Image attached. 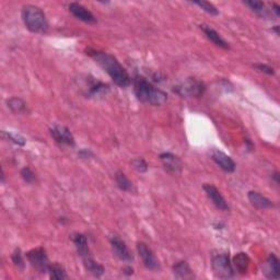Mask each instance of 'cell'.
I'll return each mask as SVG.
<instances>
[{"label":"cell","mask_w":280,"mask_h":280,"mask_svg":"<svg viewBox=\"0 0 280 280\" xmlns=\"http://www.w3.org/2000/svg\"><path fill=\"white\" fill-rule=\"evenodd\" d=\"M87 54L110 75L112 81L117 87L127 88L132 85V78L130 73L127 72V70L118 62V59L115 56L109 54V53L90 48L87 49Z\"/></svg>","instance_id":"cell-1"},{"label":"cell","mask_w":280,"mask_h":280,"mask_svg":"<svg viewBox=\"0 0 280 280\" xmlns=\"http://www.w3.org/2000/svg\"><path fill=\"white\" fill-rule=\"evenodd\" d=\"M134 93L141 103L150 104L152 107H161L168 101V94L161 89L155 87L142 75H136L133 79Z\"/></svg>","instance_id":"cell-2"},{"label":"cell","mask_w":280,"mask_h":280,"mask_svg":"<svg viewBox=\"0 0 280 280\" xmlns=\"http://www.w3.org/2000/svg\"><path fill=\"white\" fill-rule=\"evenodd\" d=\"M22 21L30 32L36 34H45L48 32L49 24L46 18V14L34 5H27L22 8L21 12Z\"/></svg>","instance_id":"cell-3"},{"label":"cell","mask_w":280,"mask_h":280,"mask_svg":"<svg viewBox=\"0 0 280 280\" xmlns=\"http://www.w3.org/2000/svg\"><path fill=\"white\" fill-rule=\"evenodd\" d=\"M211 267L219 279H230L236 275L229 253H217L211 256Z\"/></svg>","instance_id":"cell-4"},{"label":"cell","mask_w":280,"mask_h":280,"mask_svg":"<svg viewBox=\"0 0 280 280\" xmlns=\"http://www.w3.org/2000/svg\"><path fill=\"white\" fill-rule=\"evenodd\" d=\"M174 92L181 97L191 99V97H200L206 91V85L196 78H188L174 87Z\"/></svg>","instance_id":"cell-5"},{"label":"cell","mask_w":280,"mask_h":280,"mask_svg":"<svg viewBox=\"0 0 280 280\" xmlns=\"http://www.w3.org/2000/svg\"><path fill=\"white\" fill-rule=\"evenodd\" d=\"M82 90L83 93L90 99H101V97L107 96L110 92V86L102 81L96 80L95 78L87 75L86 79H83Z\"/></svg>","instance_id":"cell-6"},{"label":"cell","mask_w":280,"mask_h":280,"mask_svg":"<svg viewBox=\"0 0 280 280\" xmlns=\"http://www.w3.org/2000/svg\"><path fill=\"white\" fill-rule=\"evenodd\" d=\"M27 260L29 261L30 265L36 271H39L40 274H46V272H48L50 263L46 254V249L44 247L40 246L29 251L27 253Z\"/></svg>","instance_id":"cell-7"},{"label":"cell","mask_w":280,"mask_h":280,"mask_svg":"<svg viewBox=\"0 0 280 280\" xmlns=\"http://www.w3.org/2000/svg\"><path fill=\"white\" fill-rule=\"evenodd\" d=\"M49 134L52 138L54 139L58 145L67 146V147H74L75 141L72 133L68 127L64 125L55 124L49 128Z\"/></svg>","instance_id":"cell-8"},{"label":"cell","mask_w":280,"mask_h":280,"mask_svg":"<svg viewBox=\"0 0 280 280\" xmlns=\"http://www.w3.org/2000/svg\"><path fill=\"white\" fill-rule=\"evenodd\" d=\"M110 243L113 253L119 261L125 263L134 262V255L126 245L124 240L120 239L118 236H112L110 239Z\"/></svg>","instance_id":"cell-9"},{"label":"cell","mask_w":280,"mask_h":280,"mask_svg":"<svg viewBox=\"0 0 280 280\" xmlns=\"http://www.w3.org/2000/svg\"><path fill=\"white\" fill-rule=\"evenodd\" d=\"M137 252L147 269L151 271H156L160 269V263H159V261L157 260L152 249H151L146 243H143V242H138Z\"/></svg>","instance_id":"cell-10"},{"label":"cell","mask_w":280,"mask_h":280,"mask_svg":"<svg viewBox=\"0 0 280 280\" xmlns=\"http://www.w3.org/2000/svg\"><path fill=\"white\" fill-rule=\"evenodd\" d=\"M210 158L222 171L226 173H233L236 171V162H234V160L230 156L224 154L223 151L218 149H211Z\"/></svg>","instance_id":"cell-11"},{"label":"cell","mask_w":280,"mask_h":280,"mask_svg":"<svg viewBox=\"0 0 280 280\" xmlns=\"http://www.w3.org/2000/svg\"><path fill=\"white\" fill-rule=\"evenodd\" d=\"M160 160L163 164L164 170L172 174V175H177L181 174L182 170H183V163H182L181 159L171 152H163L160 155Z\"/></svg>","instance_id":"cell-12"},{"label":"cell","mask_w":280,"mask_h":280,"mask_svg":"<svg viewBox=\"0 0 280 280\" xmlns=\"http://www.w3.org/2000/svg\"><path fill=\"white\" fill-rule=\"evenodd\" d=\"M203 191H205L207 197L210 199V201L214 203V205L222 211H229L230 206L228 205V202L224 199L223 196L221 195L220 191L218 188L213 185V184H205L203 185Z\"/></svg>","instance_id":"cell-13"},{"label":"cell","mask_w":280,"mask_h":280,"mask_svg":"<svg viewBox=\"0 0 280 280\" xmlns=\"http://www.w3.org/2000/svg\"><path fill=\"white\" fill-rule=\"evenodd\" d=\"M68 10L72 14L74 18L78 20L85 22L88 24H95L96 23V18L93 16V13L90 10H88L85 6L78 3H70L68 5Z\"/></svg>","instance_id":"cell-14"},{"label":"cell","mask_w":280,"mask_h":280,"mask_svg":"<svg viewBox=\"0 0 280 280\" xmlns=\"http://www.w3.org/2000/svg\"><path fill=\"white\" fill-rule=\"evenodd\" d=\"M263 274L268 279H279L280 277V262L278 257L271 253L263 265Z\"/></svg>","instance_id":"cell-15"},{"label":"cell","mask_w":280,"mask_h":280,"mask_svg":"<svg viewBox=\"0 0 280 280\" xmlns=\"http://www.w3.org/2000/svg\"><path fill=\"white\" fill-rule=\"evenodd\" d=\"M200 30L203 32V34L206 35L207 39L210 41V42H213L216 46L218 47H220L222 49H225V50H228L230 49V45L229 43L226 42L224 39H222L221 35L219 34L215 29H213L211 27L207 26V24H200L199 26Z\"/></svg>","instance_id":"cell-16"},{"label":"cell","mask_w":280,"mask_h":280,"mask_svg":"<svg viewBox=\"0 0 280 280\" xmlns=\"http://www.w3.org/2000/svg\"><path fill=\"white\" fill-rule=\"evenodd\" d=\"M173 275L179 280H192L196 278L193 269L185 261L177 262L175 265H174Z\"/></svg>","instance_id":"cell-17"},{"label":"cell","mask_w":280,"mask_h":280,"mask_svg":"<svg viewBox=\"0 0 280 280\" xmlns=\"http://www.w3.org/2000/svg\"><path fill=\"white\" fill-rule=\"evenodd\" d=\"M247 198L249 202H251V205L256 209H270L275 207L274 202H272L269 198L265 197V196L260 194L259 192H255V191L248 192Z\"/></svg>","instance_id":"cell-18"},{"label":"cell","mask_w":280,"mask_h":280,"mask_svg":"<svg viewBox=\"0 0 280 280\" xmlns=\"http://www.w3.org/2000/svg\"><path fill=\"white\" fill-rule=\"evenodd\" d=\"M71 241L73 242L75 249H77V253L81 257V259H85V257L91 255L88 239L85 234L75 232L71 236Z\"/></svg>","instance_id":"cell-19"},{"label":"cell","mask_w":280,"mask_h":280,"mask_svg":"<svg viewBox=\"0 0 280 280\" xmlns=\"http://www.w3.org/2000/svg\"><path fill=\"white\" fill-rule=\"evenodd\" d=\"M231 262H232V266H233L234 270L238 271V274H240V275L247 274L249 263H251V259H249V256L246 253H244V252L238 253L236 256L233 257V260Z\"/></svg>","instance_id":"cell-20"},{"label":"cell","mask_w":280,"mask_h":280,"mask_svg":"<svg viewBox=\"0 0 280 280\" xmlns=\"http://www.w3.org/2000/svg\"><path fill=\"white\" fill-rule=\"evenodd\" d=\"M83 266H85L86 270L89 274L92 275L95 278H100L104 275L105 268L103 265H101L99 262H96L92 256H87L85 259H82Z\"/></svg>","instance_id":"cell-21"},{"label":"cell","mask_w":280,"mask_h":280,"mask_svg":"<svg viewBox=\"0 0 280 280\" xmlns=\"http://www.w3.org/2000/svg\"><path fill=\"white\" fill-rule=\"evenodd\" d=\"M7 107L14 114H26L29 112L27 103L18 96H12L7 100Z\"/></svg>","instance_id":"cell-22"},{"label":"cell","mask_w":280,"mask_h":280,"mask_svg":"<svg viewBox=\"0 0 280 280\" xmlns=\"http://www.w3.org/2000/svg\"><path fill=\"white\" fill-rule=\"evenodd\" d=\"M115 183L120 191H124V192L135 191L133 182L128 179L126 174L122 171H117L115 173Z\"/></svg>","instance_id":"cell-23"},{"label":"cell","mask_w":280,"mask_h":280,"mask_svg":"<svg viewBox=\"0 0 280 280\" xmlns=\"http://www.w3.org/2000/svg\"><path fill=\"white\" fill-rule=\"evenodd\" d=\"M48 275H49V278L53 280H65L69 278L67 275V271L64 268V266H62V265L57 263L50 264V266L48 268Z\"/></svg>","instance_id":"cell-24"},{"label":"cell","mask_w":280,"mask_h":280,"mask_svg":"<svg viewBox=\"0 0 280 280\" xmlns=\"http://www.w3.org/2000/svg\"><path fill=\"white\" fill-rule=\"evenodd\" d=\"M244 5L247 6L253 12H255L257 16H261V17L266 16V6H265L263 2H257V0H246V2H244Z\"/></svg>","instance_id":"cell-25"},{"label":"cell","mask_w":280,"mask_h":280,"mask_svg":"<svg viewBox=\"0 0 280 280\" xmlns=\"http://www.w3.org/2000/svg\"><path fill=\"white\" fill-rule=\"evenodd\" d=\"M11 261L13 263V266L16 267L18 270H23L26 267L24 263V257L23 253H22L20 247H16L11 255Z\"/></svg>","instance_id":"cell-26"},{"label":"cell","mask_w":280,"mask_h":280,"mask_svg":"<svg viewBox=\"0 0 280 280\" xmlns=\"http://www.w3.org/2000/svg\"><path fill=\"white\" fill-rule=\"evenodd\" d=\"M2 136L3 138L7 139L8 141H11L13 142L14 145L17 146H24L26 145V138L23 137V136H21L19 134H14V133H10V132H6V131H3L2 132Z\"/></svg>","instance_id":"cell-27"},{"label":"cell","mask_w":280,"mask_h":280,"mask_svg":"<svg viewBox=\"0 0 280 280\" xmlns=\"http://www.w3.org/2000/svg\"><path fill=\"white\" fill-rule=\"evenodd\" d=\"M20 175L27 184L33 185L36 182L35 173L33 172V170L31 168H30V166H24V168L20 171Z\"/></svg>","instance_id":"cell-28"},{"label":"cell","mask_w":280,"mask_h":280,"mask_svg":"<svg viewBox=\"0 0 280 280\" xmlns=\"http://www.w3.org/2000/svg\"><path fill=\"white\" fill-rule=\"evenodd\" d=\"M192 4L198 6L201 10L207 12L208 14H210V16H214V17L219 16V10L213 4H210L208 2H194Z\"/></svg>","instance_id":"cell-29"},{"label":"cell","mask_w":280,"mask_h":280,"mask_svg":"<svg viewBox=\"0 0 280 280\" xmlns=\"http://www.w3.org/2000/svg\"><path fill=\"white\" fill-rule=\"evenodd\" d=\"M132 165L133 168L139 172V173H146L149 169V165L147 163V161L145 160V159L141 158V157H138V158H135L132 160Z\"/></svg>","instance_id":"cell-30"},{"label":"cell","mask_w":280,"mask_h":280,"mask_svg":"<svg viewBox=\"0 0 280 280\" xmlns=\"http://www.w3.org/2000/svg\"><path fill=\"white\" fill-rule=\"evenodd\" d=\"M254 68H256V69L259 71H261L263 73H266L268 75H274L275 74L274 68L270 67L269 65H266V64H255Z\"/></svg>","instance_id":"cell-31"},{"label":"cell","mask_w":280,"mask_h":280,"mask_svg":"<svg viewBox=\"0 0 280 280\" xmlns=\"http://www.w3.org/2000/svg\"><path fill=\"white\" fill-rule=\"evenodd\" d=\"M78 156L82 159H89V158H92L94 155L90 149H82L78 152Z\"/></svg>","instance_id":"cell-32"},{"label":"cell","mask_w":280,"mask_h":280,"mask_svg":"<svg viewBox=\"0 0 280 280\" xmlns=\"http://www.w3.org/2000/svg\"><path fill=\"white\" fill-rule=\"evenodd\" d=\"M244 143H245V147H246L247 151H249V152H251V151H253V150H254V148H255L254 143L252 142V140L249 139L248 137H245V139H244Z\"/></svg>","instance_id":"cell-33"},{"label":"cell","mask_w":280,"mask_h":280,"mask_svg":"<svg viewBox=\"0 0 280 280\" xmlns=\"http://www.w3.org/2000/svg\"><path fill=\"white\" fill-rule=\"evenodd\" d=\"M123 274L126 276H132L134 274V268L130 266V265H128V266H125L123 268Z\"/></svg>","instance_id":"cell-34"},{"label":"cell","mask_w":280,"mask_h":280,"mask_svg":"<svg viewBox=\"0 0 280 280\" xmlns=\"http://www.w3.org/2000/svg\"><path fill=\"white\" fill-rule=\"evenodd\" d=\"M271 8H272L271 10L275 12V14H276V17H279V16H280V6H279L278 4H272V6H271Z\"/></svg>","instance_id":"cell-35"},{"label":"cell","mask_w":280,"mask_h":280,"mask_svg":"<svg viewBox=\"0 0 280 280\" xmlns=\"http://www.w3.org/2000/svg\"><path fill=\"white\" fill-rule=\"evenodd\" d=\"M272 179H274L275 183L278 185V184H279V173H278V172H275L274 174H272Z\"/></svg>","instance_id":"cell-36"},{"label":"cell","mask_w":280,"mask_h":280,"mask_svg":"<svg viewBox=\"0 0 280 280\" xmlns=\"http://www.w3.org/2000/svg\"><path fill=\"white\" fill-rule=\"evenodd\" d=\"M272 30H274V31H275L276 35H279V27L278 26H275V28L272 29Z\"/></svg>","instance_id":"cell-37"},{"label":"cell","mask_w":280,"mask_h":280,"mask_svg":"<svg viewBox=\"0 0 280 280\" xmlns=\"http://www.w3.org/2000/svg\"><path fill=\"white\" fill-rule=\"evenodd\" d=\"M5 177H6V176H5V172H4V170H3V171H2V183H3V184H5Z\"/></svg>","instance_id":"cell-38"}]
</instances>
